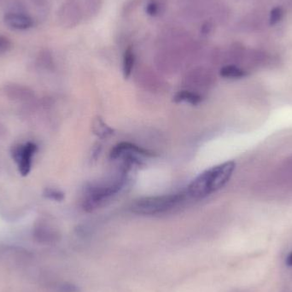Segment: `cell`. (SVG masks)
Masks as SVG:
<instances>
[{
    "mask_svg": "<svg viewBox=\"0 0 292 292\" xmlns=\"http://www.w3.org/2000/svg\"><path fill=\"white\" fill-rule=\"evenodd\" d=\"M159 10H160V6L159 4L156 3V2L150 3L146 7V12L150 16H157L159 13Z\"/></svg>",
    "mask_w": 292,
    "mask_h": 292,
    "instance_id": "ac0fdd59",
    "label": "cell"
},
{
    "mask_svg": "<svg viewBox=\"0 0 292 292\" xmlns=\"http://www.w3.org/2000/svg\"><path fill=\"white\" fill-rule=\"evenodd\" d=\"M127 172L123 170L120 176L112 180L91 184L86 186L83 199L84 210L86 211L95 210L116 195L125 185Z\"/></svg>",
    "mask_w": 292,
    "mask_h": 292,
    "instance_id": "7a4b0ae2",
    "label": "cell"
},
{
    "mask_svg": "<svg viewBox=\"0 0 292 292\" xmlns=\"http://www.w3.org/2000/svg\"><path fill=\"white\" fill-rule=\"evenodd\" d=\"M82 18L80 7L74 0H68L58 10V19L64 28H75Z\"/></svg>",
    "mask_w": 292,
    "mask_h": 292,
    "instance_id": "8992f818",
    "label": "cell"
},
{
    "mask_svg": "<svg viewBox=\"0 0 292 292\" xmlns=\"http://www.w3.org/2000/svg\"><path fill=\"white\" fill-rule=\"evenodd\" d=\"M220 73L222 77L229 78V79H238L246 75V73L244 70L233 65L223 67Z\"/></svg>",
    "mask_w": 292,
    "mask_h": 292,
    "instance_id": "7c38bea8",
    "label": "cell"
},
{
    "mask_svg": "<svg viewBox=\"0 0 292 292\" xmlns=\"http://www.w3.org/2000/svg\"><path fill=\"white\" fill-rule=\"evenodd\" d=\"M211 29H212V25L210 24V22H206L202 26L201 32L204 35V34H209L211 32Z\"/></svg>",
    "mask_w": 292,
    "mask_h": 292,
    "instance_id": "ffe728a7",
    "label": "cell"
},
{
    "mask_svg": "<svg viewBox=\"0 0 292 292\" xmlns=\"http://www.w3.org/2000/svg\"><path fill=\"white\" fill-rule=\"evenodd\" d=\"M134 63H135V56L132 48L128 47L127 50L125 51L124 56H123V66H122L123 75L126 79L129 77L132 74Z\"/></svg>",
    "mask_w": 292,
    "mask_h": 292,
    "instance_id": "8fae6325",
    "label": "cell"
},
{
    "mask_svg": "<svg viewBox=\"0 0 292 292\" xmlns=\"http://www.w3.org/2000/svg\"><path fill=\"white\" fill-rule=\"evenodd\" d=\"M235 167L233 161H228L207 169L188 185V196L195 199H204L220 190L231 179Z\"/></svg>",
    "mask_w": 292,
    "mask_h": 292,
    "instance_id": "6da1fadb",
    "label": "cell"
},
{
    "mask_svg": "<svg viewBox=\"0 0 292 292\" xmlns=\"http://www.w3.org/2000/svg\"><path fill=\"white\" fill-rule=\"evenodd\" d=\"M185 193L166 194L162 196L146 197L135 200L132 204V212L140 215H157L162 214L178 206L185 201Z\"/></svg>",
    "mask_w": 292,
    "mask_h": 292,
    "instance_id": "3957f363",
    "label": "cell"
},
{
    "mask_svg": "<svg viewBox=\"0 0 292 292\" xmlns=\"http://www.w3.org/2000/svg\"><path fill=\"white\" fill-rule=\"evenodd\" d=\"M5 91L7 96L13 100L17 101H28L33 98V92L27 86L18 85V84H11L5 87Z\"/></svg>",
    "mask_w": 292,
    "mask_h": 292,
    "instance_id": "ba28073f",
    "label": "cell"
},
{
    "mask_svg": "<svg viewBox=\"0 0 292 292\" xmlns=\"http://www.w3.org/2000/svg\"><path fill=\"white\" fill-rule=\"evenodd\" d=\"M91 130L95 135L100 138H107L114 134V129L108 126L100 116H96L92 121Z\"/></svg>",
    "mask_w": 292,
    "mask_h": 292,
    "instance_id": "9c48e42d",
    "label": "cell"
},
{
    "mask_svg": "<svg viewBox=\"0 0 292 292\" xmlns=\"http://www.w3.org/2000/svg\"><path fill=\"white\" fill-rule=\"evenodd\" d=\"M4 22L8 28L15 30H26L33 26V19L22 12H9L5 15Z\"/></svg>",
    "mask_w": 292,
    "mask_h": 292,
    "instance_id": "52a82bcc",
    "label": "cell"
},
{
    "mask_svg": "<svg viewBox=\"0 0 292 292\" xmlns=\"http://www.w3.org/2000/svg\"><path fill=\"white\" fill-rule=\"evenodd\" d=\"M174 100L176 103H188L190 105H197L202 102L203 99L196 92L184 90L178 91L174 96Z\"/></svg>",
    "mask_w": 292,
    "mask_h": 292,
    "instance_id": "30bf717a",
    "label": "cell"
},
{
    "mask_svg": "<svg viewBox=\"0 0 292 292\" xmlns=\"http://www.w3.org/2000/svg\"><path fill=\"white\" fill-rule=\"evenodd\" d=\"M139 0H130L128 1L124 7H123V11H122V14L127 15L130 14L131 11H133V9L136 8L138 5Z\"/></svg>",
    "mask_w": 292,
    "mask_h": 292,
    "instance_id": "e0dca14e",
    "label": "cell"
},
{
    "mask_svg": "<svg viewBox=\"0 0 292 292\" xmlns=\"http://www.w3.org/2000/svg\"><path fill=\"white\" fill-rule=\"evenodd\" d=\"M286 264L288 266H292V253L289 254L286 259Z\"/></svg>",
    "mask_w": 292,
    "mask_h": 292,
    "instance_id": "7402d4cb",
    "label": "cell"
},
{
    "mask_svg": "<svg viewBox=\"0 0 292 292\" xmlns=\"http://www.w3.org/2000/svg\"><path fill=\"white\" fill-rule=\"evenodd\" d=\"M11 46L12 44L11 39L6 36L0 35V55L8 53L9 51L11 50Z\"/></svg>",
    "mask_w": 292,
    "mask_h": 292,
    "instance_id": "2e32d148",
    "label": "cell"
},
{
    "mask_svg": "<svg viewBox=\"0 0 292 292\" xmlns=\"http://www.w3.org/2000/svg\"><path fill=\"white\" fill-rule=\"evenodd\" d=\"M38 152V145L33 142L17 143L12 146L11 154L17 163L18 171L22 176H27L30 173L34 155Z\"/></svg>",
    "mask_w": 292,
    "mask_h": 292,
    "instance_id": "5b68a950",
    "label": "cell"
},
{
    "mask_svg": "<svg viewBox=\"0 0 292 292\" xmlns=\"http://www.w3.org/2000/svg\"><path fill=\"white\" fill-rule=\"evenodd\" d=\"M43 196L46 199L56 202H62L65 198L64 193L63 191H61L60 190H58V189H55V188L51 187L44 189Z\"/></svg>",
    "mask_w": 292,
    "mask_h": 292,
    "instance_id": "4fadbf2b",
    "label": "cell"
},
{
    "mask_svg": "<svg viewBox=\"0 0 292 292\" xmlns=\"http://www.w3.org/2000/svg\"><path fill=\"white\" fill-rule=\"evenodd\" d=\"M102 2L103 0H86V8L88 13L91 15L96 14L100 11Z\"/></svg>",
    "mask_w": 292,
    "mask_h": 292,
    "instance_id": "9a60e30c",
    "label": "cell"
},
{
    "mask_svg": "<svg viewBox=\"0 0 292 292\" xmlns=\"http://www.w3.org/2000/svg\"><path fill=\"white\" fill-rule=\"evenodd\" d=\"M154 156V153L151 151L143 149L140 146L129 142H121L116 144L111 152V159L123 161L125 168L128 169H130L132 165H139L142 163L143 157Z\"/></svg>",
    "mask_w": 292,
    "mask_h": 292,
    "instance_id": "277c9868",
    "label": "cell"
},
{
    "mask_svg": "<svg viewBox=\"0 0 292 292\" xmlns=\"http://www.w3.org/2000/svg\"><path fill=\"white\" fill-rule=\"evenodd\" d=\"M279 16H280V11L278 9H276L272 12V21L273 22L278 21L279 19Z\"/></svg>",
    "mask_w": 292,
    "mask_h": 292,
    "instance_id": "44dd1931",
    "label": "cell"
},
{
    "mask_svg": "<svg viewBox=\"0 0 292 292\" xmlns=\"http://www.w3.org/2000/svg\"><path fill=\"white\" fill-rule=\"evenodd\" d=\"M32 3L34 4L37 7L40 9L48 8V2L47 0H30Z\"/></svg>",
    "mask_w": 292,
    "mask_h": 292,
    "instance_id": "d6986e66",
    "label": "cell"
},
{
    "mask_svg": "<svg viewBox=\"0 0 292 292\" xmlns=\"http://www.w3.org/2000/svg\"><path fill=\"white\" fill-rule=\"evenodd\" d=\"M37 62L40 67L48 68V67L52 66L53 58H52L50 52L47 50L42 51L41 53H39Z\"/></svg>",
    "mask_w": 292,
    "mask_h": 292,
    "instance_id": "5bb4252c",
    "label": "cell"
}]
</instances>
